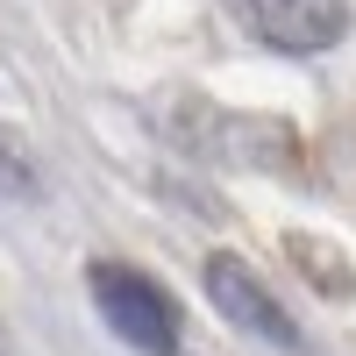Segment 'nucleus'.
Returning a JSON list of instances; mask_svg holds the SVG:
<instances>
[{
	"instance_id": "obj_1",
	"label": "nucleus",
	"mask_w": 356,
	"mask_h": 356,
	"mask_svg": "<svg viewBox=\"0 0 356 356\" xmlns=\"http://www.w3.org/2000/svg\"><path fill=\"white\" fill-rule=\"evenodd\" d=\"M86 292H93L100 321H107L129 349H143V356H178V307H171V292H164L150 271L100 257V264H86Z\"/></svg>"
},
{
	"instance_id": "obj_2",
	"label": "nucleus",
	"mask_w": 356,
	"mask_h": 356,
	"mask_svg": "<svg viewBox=\"0 0 356 356\" xmlns=\"http://www.w3.org/2000/svg\"><path fill=\"white\" fill-rule=\"evenodd\" d=\"M200 285H207V300H214V314L228 321V328H243L250 342L285 349V356H300V349H307L300 321L278 307V292L264 285L243 257H228V250H221V257H207V264H200Z\"/></svg>"
},
{
	"instance_id": "obj_3",
	"label": "nucleus",
	"mask_w": 356,
	"mask_h": 356,
	"mask_svg": "<svg viewBox=\"0 0 356 356\" xmlns=\"http://www.w3.org/2000/svg\"><path fill=\"white\" fill-rule=\"evenodd\" d=\"M243 36L285 57H321L349 36V0H221Z\"/></svg>"
},
{
	"instance_id": "obj_4",
	"label": "nucleus",
	"mask_w": 356,
	"mask_h": 356,
	"mask_svg": "<svg viewBox=\"0 0 356 356\" xmlns=\"http://www.w3.org/2000/svg\"><path fill=\"white\" fill-rule=\"evenodd\" d=\"M43 193V178H36V164H29L8 136H0V200H36Z\"/></svg>"
}]
</instances>
